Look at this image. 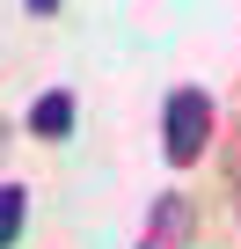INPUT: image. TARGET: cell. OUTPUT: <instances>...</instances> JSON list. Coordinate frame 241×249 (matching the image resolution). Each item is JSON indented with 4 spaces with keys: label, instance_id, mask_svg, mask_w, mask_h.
<instances>
[{
    "label": "cell",
    "instance_id": "3",
    "mask_svg": "<svg viewBox=\"0 0 241 249\" xmlns=\"http://www.w3.org/2000/svg\"><path fill=\"white\" fill-rule=\"evenodd\" d=\"M73 117H80V103H73V88H44L37 103H30V140H66L73 132Z\"/></svg>",
    "mask_w": 241,
    "mask_h": 249
},
{
    "label": "cell",
    "instance_id": "2",
    "mask_svg": "<svg viewBox=\"0 0 241 249\" xmlns=\"http://www.w3.org/2000/svg\"><path fill=\"white\" fill-rule=\"evenodd\" d=\"M190 242H197V205H190V191H161L154 213H146V227H139V249H190Z\"/></svg>",
    "mask_w": 241,
    "mask_h": 249
},
{
    "label": "cell",
    "instance_id": "1",
    "mask_svg": "<svg viewBox=\"0 0 241 249\" xmlns=\"http://www.w3.org/2000/svg\"><path fill=\"white\" fill-rule=\"evenodd\" d=\"M205 140H212V95L205 88H176L161 103V154L176 169H190V161H205Z\"/></svg>",
    "mask_w": 241,
    "mask_h": 249
},
{
    "label": "cell",
    "instance_id": "5",
    "mask_svg": "<svg viewBox=\"0 0 241 249\" xmlns=\"http://www.w3.org/2000/svg\"><path fill=\"white\" fill-rule=\"evenodd\" d=\"M234 220H241V154H234Z\"/></svg>",
    "mask_w": 241,
    "mask_h": 249
},
{
    "label": "cell",
    "instance_id": "6",
    "mask_svg": "<svg viewBox=\"0 0 241 249\" xmlns=\"http://www.w3.org/2000/svg\"><path fill=\"white\" fill-rule=\"evenodd\" d=\"M22 8H30V15H51V8H59V0H22Z\"/></svg>",
    "mask_w": 241,
    "mask_h": 249
},
{
    "label": "cell",
    "instance_id": "4",
    "mask_svg": "<svg viewBox=\"0 0 241 249\" xmlns=\"http://www.w3.org/2000/svg\"><path fill=\"white\" fill-rule=\"evenodd\" d=\"M30 227V191L22 183H0V249H15Z\"/></svg>",
    "mask_w": 241,
    "mask_h": 249
}]
</instances>
